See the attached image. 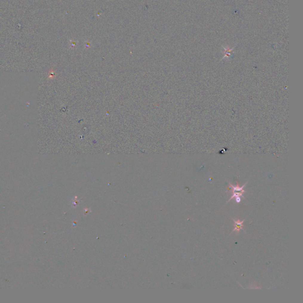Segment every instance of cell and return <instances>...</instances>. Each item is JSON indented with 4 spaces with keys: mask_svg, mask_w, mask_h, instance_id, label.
<instances>
[{
    "mask_svg": "<svg viewBox=\"0 0 303 303\" xmlns=\"http://www.w3.org/2000/svg\"><path fill=\"white\" fill-rule=\"evenodd\" d=\"M246 184H247V182L244 185H243L242 187H239V185H237V186L235 187L230 184V186L232 189V190L233 191V195L232 196V197H230V199L229 200L228 202H230L231 200H232L234 198H236L237 197H241V196L242 197L243 193L245 192V191L243 190V188Z\"/></svg>",
    "mask_w": 303,
    "mask_h": 303,
    "instance_id": "cell-1",
    "label": "cell"
},
{
    "mask_svg": "<svg viewBox=\"0 0 303 303\" xmlns=\"http://www.w3.org/2000/svg\"><path fill=\"white\" fill-rule=\"evenodd\" d=\"M234 222H235V225H234V229L233 230V232H236L237 233H239L240 230L241 229H243V222H244V220H233Z\"/></svg>",
    "mask_w": 303,
    "mask_h": 303,
    "instance_id": "cell-2",
    "label": "cell"
},
{
    "mask_svg": "<svg viewBox=\"0 0 303 303\" xmlns=\"http://www.w3.org/2000/svg\"><path fill=\"white\" fill-rule=\"evenodd\" d=\"M235 199H236V202H240V200H241V199H240V197H236Z\"/></svg>",
    "mask_w": 303,
    "mask_h": 303,
    "instance_id": "cell-3",
    "label": "cell"
}]
</instances>
